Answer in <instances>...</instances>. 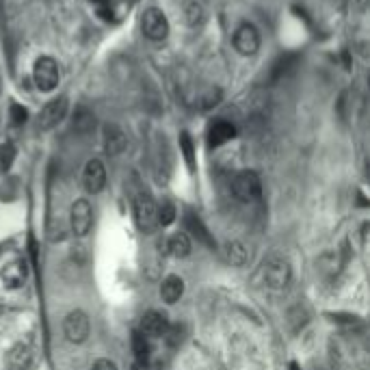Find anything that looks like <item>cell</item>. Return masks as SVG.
I'll return each instance as SVG.
<instances>
[{
  "mask_svg": "<svg viewBox=\"0 0 370 370\" xmlns=\"http://www.w3.org/2000/svg\"><path fill=\"white\" fill-rule=\"evenodd\" d=\"M223 258H225V262L230 266H245L247 260H249V251H247V247L243 243L232 241L223 249Z\"/></svg>",
  "mask_w": 370,
  "mask_h": 370,
  "instance_id": "17",
  "label": "cell"
},
{
  "mask_svg": "<svg viewBox=\"0 0 370 370\" xmlns=\"http://www.w3.org/2000/svg\"><path fill=\"white\" fill-rule=\"evenodd\" d=\"M141 31L147 39L152 42H163L169 35V19L165 15L163 9L159 7H150L143 11V17H141Z\"/></svg>",
  "mask_w": 370,
  "mask_h": 370,
  "instance_id": "5",
  "label": "cell"
},
{
  "mask_svg": "<svg viewBox=\"0 0 370 370\" xmlns=\"http://www.w3.org/2000/svg\"><path fill=\"white\" fill-rule=\"evenodd\" d=\"M106 184V169H104V163L97 161V159H91L87 161L85 169H83V186L89 195H97Z\"/></svg>",
  "mask_w": 370,
  "mask_h": 370,
  "instance_id": "11",
  "label": "cell"
},
{
  "mask_svg": "<svg viewBox=\"0 0 370 370\" xmlns=\"http://www.w3.org/2000/svg\"><path fill=\"white\" fill-rule=\"evenodd\" d=\"M175 214H178L175 206H173L169 200H165V202L159 206V225H163V227L171 225V223L175 221Z\"/></svg>",
  "mask_w": 370,
  "mask_h": 370,
  "instance_id": "25",
  "label": "cell"
},
{
  "mask_svg": "<svg viewBox=\"0 0 370 370\" xmlns=\"http://www.w3.org/2000/svg\"><path fill=\"white\" fill-rule=\"evenodd\" d=\"M180 150L184 154V161H186L188 169L195 171V147H193V139H191L186 132L180 134Z\"/></svg>",
  "mask_w": 370,
  "mask_h": 370,
  "instance_id": "24",
  "label": "cell"
},
{
  "mask_svg": "<svg viewBox=\"0 0 370 370\" xmlns=\"http://www.w3.org/2000/svg\"><path fill=\"white\" fill-rule=\"evenodd\" d=\"M132 210H134V223L143 234H152L159 227V206L154 204L150 195L145 193L136 195L132 202Z\"/></svg>",
  "mask_w": 370,
  "mask_h": 370,
  "instance_id": "3",
  "label": "cell"
},
{
  "mask_svg": "<svg viewBox=\"0 0 370 370\" xmlns=\"http://www.w3.org/2000/svg\"><path fill=\"white\" fill-rule=\"evenodd\" d=\"M292 280V266L290 260L280 256V253H271L262 262V282L271 290H284L288 288Z\"/></svg>",
  "mask_w": 370,
  "mask_h": 370,
  "instance_id": "1",
  "label": "cell"
},
{
  "mask_svg": "<svg viewBox=\"0 0 370 370\" xmlns=\"http://www.w3.org/2000/svg\"><path fill=\"white\" fill-rule=\"evenodd\" d=\"M35 362V348L29 342H17L9 351V366L13 370H29Z\"/></svg>",
  "mask_w": 370,
  "mask_h": 370,
  "instance_id": "15",
  "label": "cell"
},
{
  "mask_svg": "<svg viewBox=\"0 0 370 370\" xmlns=\"http://www.w3.org/2000/svg\"><path fill=\"white\" fill-rule=\"evenodd\" d=\"M232 44H234V48H236L239 54L253 56V54L260 50V33H258V29L253 26V24L245 22V24H241L236 31H234Z\"/></svg>",
  "mask_w": 370,
  "mask_h": 370,
  "instance_id": "8",
  "label": "cell"
},
{
  "mask_svg": "<svg viewBox=\"0 0 370 370\" xmlns=\"http://www.w3.org/2000/svg\"><path fill=\"white\" fill-rule=\"evenodd\" d=\"M182 9H184V22H186L188 26H198V24H202V19H204V9H202V5L198 3V0H186Z\"/></svg>",
  "mask_w": 370,
  "mask_h": 370,
  "instance_id": "23",
  "label": "cell"
},
{
  "mask_svg": "<svg viewBox=\"0 0 370 370\" xmlns=\"http://www.w3.org/2000/svg\"><path fill=\"white\" fill-rule=\"evenodd\" d=\"M91 370H117V364L111 362V360H106V357H102V360H95L93 362Z\"/></svg>",
  "mask_w": 370,
  "mask_h": 370,
  "instance_id": "29",
  "label": "cell"
},
{
  "mask_svg": "<svg viewBox=\"0 0 370 370\" xmlns=\"http://www.w3.org/2000/svg\"><path fill=\"white\" fill-rule=\"evenodd\" d=\"M93 225V208L87 200H76L70 208V227L76 239H85Z\"/></svg>",
  "mask_w": 370,
  "mask_h": 370,
  "instance_id": "6",
  "label": "cell"
},
{
  "mask_svg": "<svg viewBox=\"0 0 370 370\" xmlns=\"http://www.w3.org/2000/svg\"><path fill=\"white\" fill-rule=\"evenodd\" d=\"M9 115H11V122H13L15 126H22V124L26 122V117H29L26 108H24V106H19V104H11Z\"/></svg>",
  "mask_w": 370,
  "mask_h": 370,
  "instance_id": "27",
  "label": "cell"
},
{
  "mask_svg": "<svg viewBox=\"0 0 370 370\" xmlns=\"http://www.w3.org/2000/svg\"><path fill=\"white\" fill-rule=\"evenodd\" d=\"M232 193L234 198L243 204H253L260 200L262 195V182H260V175L256 171H241L234 175L232 180Z\"/></svg>",
  "mask_w": 370,
  "mask_h": 370,
  "instance_id": "2",
  "label": "cell"
},
{
  "mask_svg": "<svg viewBox=\"0 0 370 370\" xmlns=\"http://www.w3.org/2000/svg\"><path fill=\"white\" fill-rule=\"evenodd\" d=\"M184 221H186V230H188V232H193V236H198V241H202V243H206V245L214 247V241H212V236L208 234L206 225L200 221V217H198V214L188 212Z\"/></svg>",
  "mask_w": 370,
  "mask_h": 370,
  "instance_id": "20",
  "label": "cell"
},
{
  "mask_svg": "<svg viewBox=\"0 0 370 370\" xmlns=\"http://www.w3.org/2000/svg\"><path fill=\"white\" fill-rule=\"evenodd\" d=\"M132 351H134V357L139 360V364H147L150 362V340L147 336H143L141 331H134L132 334Z\"/></svg>",
  "mask_w": 370,
  "mask_h": 370,
  "instance_id": "22",
  "label": "cell"
},
{
  "mask_svg": "<svg viewBox=\"0 0 370 370\" xmlns=\"http://www.w3.org/2000/svg\"><path fill=\"white\" fill-rule=\"evenodd\" d=\"M221 95L223 93H221L219 87H210V89L202 91L198 97H195V106H198L200 111H210L221 102Z\"/></svg>",
  "mask_w": 370,
  "mask_h": 370,
  "instance_id": "21",
  "label": "cell"
},
{
  "mask_svg": "<svg viewBox=\"0 0 370 370\" xmlns=\"http://www.w3.org/2000/svg\"><path fill=\"white\" fill-rule=\"evenodd\" d=\"M13 159H15V147L9 143V145L3 147V152H0V167H3V169H9L11 163H13Z\"/></svg>",
  "mask_w": 370,
  "mask_h": 370,
  "instance_id": "28",
  "label": "cell"
},
{
  "mask_svg": "<svg viewBox=\"0 0 370 370\" xmlns=\"http://www.w3.org/2000/svg\"><path fill=\"white\" fill-rule=\"evenodd\" d=\"M102 143H104V152L108 156H120L128 147V136L120 126L106 124L104 130H102Z\"/></svg>",
  "mask_w": 370,
  "mask_h": 370,
  "instance_id": "12",
  "label": "cell"
},
{
  "mask_svg": "<svg viewBox=\"0 0 370 370\" xmlns=\"http://www.w3.org/2000/svg\"><path fill=\"white\" fill-rule=\"evenodd\" d=\"M139 331L147 338H163L169 331V319L163 314V312L152 309V312H147V314H143Z\"/></svg>",
  "mask_w": 370,
  "mask_h": 370,
  "instance_id": "13",
  "label": "cell"
},
{
  "mask_svg": "<svg viewBox=\"0 0 370 370\" xmlns=\"http://www.w3.org/2000/svg\"><path fill=\"white\" fill-rule=\"evenodd\" d=\"M67 115V97L61 95V97H54V100H50L42 113H39L37 117V126L39 130H52L54 126H58Z\"/></svg>",
  "mask_w": 370,
  "mask_h": 370,
  "instance_id": "9",
  "label": "cell"
},
{
  "mask_svg": "<svg viewBox=\"0 0 370 370\" xmlns=\"http://www.w3.org/2000/svg\"><path fill=\"white\" fill-rule=\"evenodd\" d=\"M93 124H95V117H93L91 113H87L85 108L76 113V122H74V128H76V130L87 132V130L93 128Z\"/></svg>",
  "mask_w": 370,
  "mask_h": 370,
  "instance_id": "26",
  "label": "cell"
},
{
  "mask_svg": "<svg viewBox=\"0 0 370 370\" xmlns=\"http://www.w3.org/2000/svg\"><path fill=\"white\" fill-rule=\"evenodd\" d=\"M297 61H299V54L297 52H286V54H282L275 63H273V67H271V81H282V78L297 65Z\"/></svg>",
  "mask_w": 370,
  "mask_h": 370,
  "instance_id": "18",
  "label": "cell"
},
{
  "mask_svg": "<svg viewBox=\"0 0 370 370\" xmlns=\"http://www.w3.org/2000/svg\"><path fill=\"white\" fill-rule=\"evenodd\" d=\"M167 249H169L171 256H175V258H186L188 253H191V239H188V234H184V232L173 234V236L167 241Z\"/></svg>",
  "mask_w": 370,
  "mask_h": 370,
  "instance_id": "19",
  "label": "cell"
},
{
  "mask_svg": "<svg viewBox=\"0 0 370 370\" xmlns=\"http://www.w3.org/2000/svg\"><path fill=\"white\" fill-rule=\"evenodd\" d=\"M29 278V266L22 258H13L9 262L3 264V268H0V282H3L5 288L9 290H15L19 288Z\"/></svg>",
  "mask_w": 370,
  "mask_h": 370,
  "instance_id": "10",
  "label": "cell"
},
{
  "mask_svg": "<svg viewBox=\"0 0 370 370\" xmlns=\"http://www.w3.org/2000/svg\"><path fill=\"white\" fill-rule=\"evenodd\" d=\"M290 370H301V368H299V364H297V362H292V364H290Z\"/></svg>",
  "mask_w": 370,
  "mask_h": 370,
  "instance_id": "31",
  "label": "cell"
},
{
  "mask_svg": "<svg viewBox=\"0 0 370 370\" xmlns=\"http://www.w3.org/2000/svg\"><path fill=\"white\" fill-rule=\"evenodd\" d=\"M234 136H236V126H234L232 122H225V120H217L208 128V145L221 147L227 141H232Z\"/></svg>",
  "mask_w": 370,
  "mask_h": 370,
  "instance_id": "14",
  "label": "cell"
},
{
  "mask_svg": "<svg viewBox=\"0 0 370 370\" xmlns=\"http://www.w3.org/2000/svg\"><path fill=\"white\" fill-rule=\"evenodd\" d=\"M63 334L70 342L74 344H81L89 338L91 334V323L89 316L85 314L83 309H72L70 314L63 321Z\"/></svg>",
  "mask_w": 370,
  "mask_h": 370,
  "instance_id": "7",
  "label": "cell"
},
{
  "mask_svg": "<svg viewBox=\"0 0 370 370\" xmlns=\"http://www.w3.org/2000/svg\"><path fill=\"white\" fill-rule=\"evenodd\" d=\"M33 81L39 91H54L58 81H61V74H58V65L52 56H39L33 67Z\"/></svg>",
  "mask_w": 370,
  "mask_h": 370,
  "instance_id": "4",
  "label": "cell"
},
{
  "mask_svg": "<svg viewBox=\"0 0 370 370\" xmlns=\"http://www.w3.org/2000/svg\"><path fill=\"white\" fill-rule=\"evenodd\" d=\"M89 3H93L95 7H100V5H106V3H108V0H89Z\"/></svg>",
  "mask_w": 370,
  "mask_h": 370,
  "instance_id": "30",
  "label": "cell"
},
{
  "mask_svg": "<svg viewBox=\"0 0 370 370\" xmlns=\"http://www.w3.org/2000/svg\"><path fill=\"white\" fill-rule=\"evenodd\" d=\"M184 295V280L180 275H167L161 284V297L165 303L173 305L178 303L180 297Z\"/></svg>",
  "mask_w": 370,
  "mask_h": 370,
  "instance_id": "16",
  "label": "cell"
}]
</instances>
